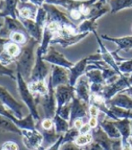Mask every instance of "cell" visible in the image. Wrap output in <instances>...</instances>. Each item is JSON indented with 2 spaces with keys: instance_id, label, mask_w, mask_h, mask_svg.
Wrapping results in <instances>:
<instances>
[{
  "instance_id": "6da1fadb",
  "label": "cell",
  "mask_w": 132,
  "mask_h": 150,
  "mask_svg": "<svg viewBox=\"0 0 132 150\" xmlns=\"http://www.w3.org/2000/svg\"><path fill=\"white\" fill-rule=\"evenodd\" d=\"M40 45V43L33 38L30 37L28 42H26L21 50L19 56L16 59V73H19L23 76V77L27 81L30 80L32 71L36 60V46Z\"/></svg>"
},
{
  "instance_id": "7a4b0ae2",
  "label": "cell",
  "mask_w": 132,
  "mask_h": 150,
  "mask_svg": "<svg viewBox=\"0 0 132 150\" xmlns=\"http://www.w3.org/2000/svg\"><path fill=\"white\" fill-rule=\"evenodd\" d=\"M16 83L19 95L24 104L27 106L30 114L33 117L34 121H39L41 120V116L38 112V103L36 95H34L29 89L28 83L23 76L19 73H16Z\"/></svg>"
},
{
  "instance_id": "3957f363",
  "label": "cell",
  "mask_w": 132,
  "mask_h": 150,
  "mask_svg": "<svg viewBox=\"0 0 132 150\" xmlns=\"http://www.w3.org/2000/svg\"><path fill=\"white\" fill-rule=\"evenodd\" d=\"M47 82L49 85V92L42 96H36L38 105L42 106L45 114V118L53 119L57 113V101L55 95V88L52 86L51 82L48 76Z\"/></svg>"
},
{
  "instance_id": "277c9868",
  "label": "cell",
  "mask_w": 132,
  "mask_h": 150,
  "mask_svg": "<svg viewBox=\"0 0 132 150\" xmlns=\"http://www.w3.org/2000/svg\"><path fill=\"white\" fill-rule=\"evenodd\" d=\"M43 53L42 49L38 45L36 50V60L33 66L32 71V75L30 77L29 82L31 81H44L47 80L48 76H49V69L47 65V62L43 59Z\"/></svg>"
},
{
  "instance_id": "5b68a950",
  "label": "cell",
  "mask_w": 132,
  "mask_h": 150,
  "mask_svg": "<svg viewBox=\"0 0 132 150\" xmlns=\"http://www.w3.org/2000/svg\"><path fill=\"white\" fill-rule=\"evenodd\" d=\"M0 115L11 120L21 129H35V121L33 120V117L31 114H29L27 117H24L23 119H18L16 116V114L13 112L7 106H6L2 102H0Z\"/></svg>"
},
{
  "instance_id": "8992f818",
  "label": "cell",
  "mask_w": 132,
  "mask_h": 150,
  "mask_svg": "<svg viewBox=\"0 0 132 150\" xmlns=\"http://www.w3.org/2000/svg\"><path fill=\"white\" fill-rule=\"evenodd\" d=\"M128 77L129 76L123 75L118 80L113 82V83H112L110 85H106L104 86V88L102 92V94L107 103L110 100H112L118 93H121V92H125L128 88L130 87Z\"/></svg>"
},
{
  "instance_id": "52a82bcc",
  "label": "cell",
  "mask_w": 132,
  "mask_h": 150,
  "mask_svg": "<svg viewBox=\"0 0 132 150\" xmlns=\"http://www.w3.org/2000/svg\"><path fill=\"white\" fill-rule=\"evenodd\" d=\"M0 102H2L6 106H7L18 119L23 118V105L13 96L6 88L3 87L2 86H0Z\"/></svg>"
},
{
  "instance_id": "ba28073f",
  "label": "cell",
  "mask_w": 132,
  "mask_h": 150,
  "mask_svg": "<svg viewBox=\"0 0 132 150\" xmlns=\"http://www.w3.org/2000/svg\"><path fill=\"white\" fill-rule=\"evenodd\" d=\"M43 59L47 63H49L51 65L54 66H59L65 67V69H70L71 67L75 65L73 62L69 61L68 59H66V57L63 55L62 53L58 51L54 47L49 46L48 51L43 55Z\"/></svg>"
},
{
  "instance_id": "9c48e42d",
  "label": "cell",
  "mask_w": 132,
  "mask_h": 150,
  "mask_svg": "<svg viewBox=\"0 0 132 150\" xmlns=\"http://www.w3.org/2000/svg\"><path fill=\"white\" fill-rule=\"evenodd\" d=\"M55 95L57 101V112L69 103L76 96L75 86L70 85H62L55 88Z\"/></svg>"
},
{
  "instance_id": "30bf717a",
  "label": "cell",
  "mask_w": 132,
  "mask_h": 150,
  "mask_svg": "<svg viewBox=\"0 0 132 150\" xmlns=\"http://www.w3.org/2000/svg\"><path fill=\"white\" fill-rule=\"evenodd\" d=\"M23 141L24 146L30 150H38L43 143V135L34 129H22Z\"/></svg>"
},
{
  "instance_id": "8fae6325",
  "label": "cell",
  "mask_w": 132,
  "mask_h": 150,
  "mask_svg": "<svg viewBox=\"0 0 132 150\" xmlns=\"http://www.w3.org/2000/svg\"><path fill=\"white\" fill-rule=\"evenodd\" d=\"M49 78L54 88L62 85H69V69L51 65V71Z\"/></svg>"
},
{
  "instance_id": "7c38bea8",
  "label": "cell",
  "mask_w": 132,
  "mask_h": 150,
  "mask_svg": "<svg viewBox=\"0 0 132 150\" xmlns=\"http://www.w3.org/2000/svg\"><path fill=\"white\" fill-rule=\"evenodd\" d=\"M42 6L48 13V22H57L60 23L62 27L71 24L73 23L71 22L67 13L60 11L59 8H57L56 6L45 3Z\"/></svg>"
},
{
  "instance_id": "4fadbf2b",
  "label": "cell",
  "mask_w": 132,
  "mask_h": 150,
  "mask_svg": "<svg viewBox=\"0 0 132 150\" xmlns=\"http://www.w3.org/2000/svg\"><path fill=\"white\" fill-rule=\"evenodd\" d=\"M75 92H76V97L79 100H81L86 103L90 102L91 96V91H90V83L88 77L85 75L80 76L76 81L75 85Z\"/></svg>"
},
{
  "instance_id": "5bb4252c",
  "label": "cell",
  "mask_w": 132,
  "mask_h": 150,
  "mask_svg": "<svg viewBox=\"0 0 132 150\" xmlns=\"http://www.w3.org/2000/svg\"><path fill=\"white\" fill-rule=\"evenodd\" d=\"M19 0H1L0 2V17L4 19L5 17H12L19 19L18 6Z\"/></svg>"
},
{
  "instance_id": "9a60e30c",
  "label": "cell",
  "mask_w": 132,
  "mask_h": 150,
  "mask_svg": "<svg viewBox=\"0 0 132 150\" xmlns=\"http://www.w3.org/2000/svg\"><path fill=\"white\" fill-rule=\"evenodd\" d=\"M94 34L96 38V40H97V42H98V45H99V51L101 53V56H102V60H103L105 63H106L109 67H111L112 69H113L115 71H117L119 74H120L121 76H122V74L121 73L120 69H119V67H118V63L117 61L115 60L113 55H112V53L110 52L107 48L104 46V44L102 43V38L98 35L97 32L95 31L94 32Z\"/></svg>"
},
{
  "instance_id": "2e32d148",
  "label": "cell",
  "mask_w": 132,
  "mask_h": 150,
  "mask_svg": "<svg viewBox=\"0 0 132 150\" xmlns=\"http://www.w3.org/2000/svg\"><path fill=\"white\" fill-rule=\"evenodd\" d=\"M89 33H78L76 35L72 34H62L60 36H58L52 40L51 44H59L63 48H68L70 46H73L76 43H78L80 40L85 39Z\"/></svg>"
},
{
  "instance_id": "e0dca14e",
  "label": "cell",
  "mask_w": 132,
  "mask_h": 150,
  "mask_svg": "<svg viewBox=\"0 0 132 150\" xmlns=\"http://www.w3.org/2000/svg\"><path fill=\"white\" fill-rule=\"evenodd\" d=\"M19 20L24 26L26 32H27V34L30 37L33 38L34 40H36L39 43H41L43 35V29L41 28L34 20H31V19H19Z\"/></svg>"
},
{
  "instance_id": "ac0fdd59",
  "label": "cell",
  "mask_w": 132,
  "mask_h": 150,
  "mask_svg": "<svg viewBox=\"0 0 132 150\" xmlns=\"http://www.w3.org/2000/svg\"><path fill=\"white\" fill-rule=\"evenodd\" d=\"M102 40H109L118 46V50L113 51L116 54H119L121 50L128 51L132 49V36H125V37H111L109 35L103 34L101 36Z\"/></svg>"
},
{
  "instance_id": "d6986e66",
  "label": "cell",
  "mask_w": 132,
  "mask_h": 150,
  "mask_svg": "<svg viewBox=\"0 0 132 150\" xmlns=\"http://www.w3.org/2000/svg\"><path fill=\"white\" fill-rule=\"evenodd\" d=\"M87 104L88 103L79 100L75 96L71 102V120L81 119V117L85 116L87 112V110H89Z\"/></svg>"
},
{
  "instance_id": "ffe728a7",
  "label": "cell",
  "mask_w": 132,
  "mask_h": 150,
  "mask_svg": "<svg viewBox=\"0 0 132 150\" xmlns=\"http://www.w3.org/2000/svg\"><path fill=\"white\" fill-rule=\"evenodd\" d=\"M38 8L39 7L32 5V3H19L18 6L19 19L35 20Z\"/></svg>"
},
{
  "instance_id": "44dd1931",
  "label": "cell",
  "mask_w": 132,
  "mask_h": 150,
  "mask_svg": "<svg viewBox=\"0 0 132 150\" xmlns=\"http://www.w3.org/2000/svg\"><path fill=\"white\" fill-rule=\"evenodd\" d=\"M107 104H109V106H116L126 110L132 109V97L126 93H118L107 103Z\"/></svg>"
},
{
  "instance_id": "7402d4cb",
  "label": "cell",
  "mask_w": 132,
  "mask_h": 150,
  "mask_svg": "<svg viewBox=\"0 0 132 150\" xmlns=\"http://www.w3.org/2000/svg\"><path fill=\"white\" fill-rule=\"evenodd\" d=\"M28 86L31 92L36 96H42L49 92V85L46 80L28 82Z\"/></svg>"
},
{
  "instance_id": "603a6c76",
  "label": "cell",
  "mask_w": 132,
  "mask_h": 150,
  "mask_svg": "<svg viewBox=\"0 0 132 150\" xmlns=\"http://www.w3.org/2000/svg\"><path fill=\"white\" fill-rule=\"evenodd\" d=\"M45 3L53 6H59L67 11L78 8L81 4V0H45Z\"/></svg>"
},
{
  "instance_id": "cb8c5ba5",
  "label": "cell",
  "mask_w": 132,
  "mask_h": 150,
  "mask_svg": "<svg viewBox=\"0 0 132 150\" xmlns=\"http://www.w3.org/2000/svg\"><path fill=\"white\" fill-rule=\"evenodd\" d=\"M0 131L22 134V129H20L18 126H16L11 120L1 115H0Z\"/></svg>"
},
{
  "instance_id": "d4e9b609",
  "label": "cell",
  "mask_w": 132,
  "mask_h": 150,
  "mask_svg": "<svg viewBox=\"0 0 132 150\" xmlns=\"http://www.w3.org/2000/svg\"><path fill=\"white\" fill-rule=\"evenodd\" d=\"M111 13H115L123 9L132 7V0H109Z\"/></svg>"
},
{
  "instance_id": "484cf974",
  "label": "cell",
  "mask_w": 132,
  "mask_h": 150,
  "mask_svg": "<svg viewBox=\"0 0 132 150\" xmlns=\"http://www.w3.org/2000/svg\"><path fill=\"white\" fill-rule=\"evenodd\" d=\"M97 23L94 19H85L78 25V33H94L97 29Z\"/></svg>"
},
{
  "instance_id": "4316f807",
  "label": "cell",
  "mask_w": 132,
  "mask_h": 150,
  "mask_svg": "<svg viewBox=\"0 0 132 150\" xmlns=\"http://www.w3.org/2000/svg\"><path fill=\"white\" fill-rule=\"evenodd\" d=\"M85 76L88 77L90 84H105V81L102 76V72L100 69H93L85 72Z\"/></svg>"
},
{
  "instance_id": "83f0119b",
  "label": "cell",
  "mask_w": 132,
  "mask_h": 150,
  "mask_svg": "<svg viewBox=\"0 0 132 150\" xmlns=\"http://www.w3.org/2000/svg\"><path fill=\"white\" fill-rule=\"evenodd\" d=\"M34 21L37 23V24L41 27V28L44 29V27L46 26V24L48 23V13L43 8V6L38 8L36 17H35Z\"/></svg>"
},
{
  "instance_id": "f1b7e54d",
  "label": "cell",
  "mask_w": 132,
  "mask_h": 150,
  "mask_svg": "<svg viewBox=\"0 0 132 150\" xmlns=\"http://www.w3.org/2000/svg\"><path fill=\"white\" fill-rule=\"evenodd\" d=\"M21 50H22V47H20L19 44L13 42H11V40L6 45V48H5V51L8 54L10 57H12L13 59H14L15 60L19 56Z\"/></svg>"
},
{
  "instance_id": "f546056e",
  "label": "cell",
  "mask_w": 132,
  "mask_h": 150,
  "mask_svg": "<svg viewBox=\"0 0 132 150\" xmlns=\"http://www.w3.org/2000/svg\"><path fill=\"white\" fill-rule=\"evenodd\" d=\"M27 34L24 33H21V32H15V33H12L10 35H9V39L11 42H15L16 44H19V45H24L26 42H28V39Z\"/></svg>"
},
{
  "instance_id": "4dcf8cb0",
  "label": "cell",
  "mask_w": 132,
  "mask_h": 150,
  "mask_svg": "<svg viewBox=\"0 0 132 150\" xmlns=\"http://www.w3.org/2000/svg\"><path fill=\"white\" fill-rule=\"evenodd\" d=\"M53 122L55 126V130L57 132H62L68 129V122L63 118H61L59 114H56L53 118Z\"/></svg>"
},
{
  "instance_id": "1f68e13d",
  "label": "cell",
  "mask_w": 132,
  "mask_h": 150,
  "mask_svg": "<svg viewBox=\"0 0 132 150\" xmlns=\"http://www.w3.org/2000/svg\"><path fill=\"white\" fill-rule=\"evenodd\" d=\"M118 67L122 75H132V59H126L125 61L118 63Z\"/></svg>"
},
{
  "instance_id": "d6a6232c",
  "label": "cell",
  "mask_w": 132,
  "mask_h": 150,
  "mask_svg": "<svg viewBox=\"0 0 132 150\" xmlns=\"http://www.w3.org/2000/svg\"><path fill=\"white\" fill-rule=\"evenodd\" d=\"M93 140V136L91 134H84V135H79L76 137V139H75V143L79 146H85L89 143L92 142Z\"/></svg>"
},
{
  "instance_id": "836d02e7",
  "label": "cell",
  "mask_w": 132,
  "mask_h": 150,
  "mask_svg": "<svg viewBox=\"0 0 132 150\" xmlns=\"http://www.w3.org/2000/svg\"><path fill=\"white\" fill-rule=\"evenodd\" d=\"M0 76H9L11 79L16 81V72L15 73V71H13V69H8L1 61H0Z\"/></svg>"
},
{
  "instance_id": "e575fe53",
  "label": "cell",
  "mask_w": 132,
  "mask_h": 150,
  "mask_svg": "<svg viewBox=\"0 0 132 150\" xmlns=\"http://www.w3.org/2000/svg\"><path fill=\"white\" fill-rule=\"evenodd\" d=\"M56 114H59L64 120H68L69 116L71 115V103L64 105L60 110H59L57 112Z\"/></svg>"
},
{
  "instance_id": "d590c367",
  "label": "cell",
  "mask_w": 132,
  "mask_h": 150,
  "mask_svg": "<svg viewBox=\"0 0 132 150\" xmlns=\"http://www.w3.org/2000/svg\"><path fill=\"white\" fill-rule=\"evenodd\" d=\"M68 16L69 17L71 21H84L85 20L83 15L77 8L68 11Z\"/></svg>"
},
{
  "instance_id": "8d00e7d4",
  "label": "cell",
  "mask_w": 132,
  "mask_h": 150,
  "mask_svg": "<svg viewBox=\"0 0 132 150\" xmlns=\"http://www.w3.org/2000/svg\"><path fill=\"white\" fill-rule=\"evenodd\" d=\"M53 126H54V122L52 119L45 118L42 121V127L44 130H49L51 129H53Z\"/></svg>"
},
{
  "instance_id": "74e56055",
  "label": "cell",
  "mask_w": 132,
  "mask_h": 150,
  "mask_svg": "<svg viewBox=\"0 0 132 150\" xmlns=\"http://www.w3.org/2000/svg\"><path fill=\"white\" fill-rule=\"evenodd\" d=\"M19 146L17 144H16L15 142H6L2 145V146L0 147V150H18Z\"/></svg>"
},
{
  "instance_id": "f35d334b",
  "label": "cell",
  "mask_w": 132,
  "mask_h": 150,
  "mask_svg": "<svg viewBox=\"0 0 132 150\" xmlns=\"http://www.w3.org/2000/svg\"><path fill=\"white\" fill-rule=\"evenodd\" d=\"M10 42L9 38H5V37H1L0 36V55L5 51V48L6 45Z\"/></svg>"
},
{
  "instance_id": "ab89813d",
  "label": "cell",
  "mask_w": 132,
  "mask_h": 150,
  "mask_svg": "<svg viewBox=\"0 0 132 150\" xmlns=\"http://www.w3.org/2000/svg\"><path fill=\"white\" fill-rule=\"evenodd\" d=\"M88 112H89V114H90L91 117H96V118H97V116L99 115L100 110L98 109V107H96L95 105H92V104H90V107H89Z\"/></svg>"
},
{
  "instance_id": "60d3db41",
  "label": "cell",
  "mask_w": 132,
  "mask_h": 150,
  "mask_svg": "<svg viewBox=\"0 0 132 150\" xmlns=\"http://www.w3.org/2000/svg\"><path fill=\"white\" fill-rule=\"evenodd\" d=\"M83 126H84V123H83L82 119H76V120H74V127H75V129H76L77 130L80 129Z\"/></svg>"
},
{
  "instance_id": "b9f144b4",
  "label": "cell",
  "mask_w": 132,
  "mask_h": 150,
  "mask_svg": "<svg viewBox=\"0 0 132 150\" xmlns=\"http://www.w3.org/2000/svg\"><path fill=\"white\" fill-rule=\"evenodd\" d=\"M91 129V127L89 125V123H86V124H84V126L79 129V133L81 135H84V134H88V132L90 131Z\"/></svg>"
},
{
  "instance_id": "7bdbcfd3",
  "label": "cell",
  "mask_w": 132,
  "mask_h": 150,
  "mask_svg": "<svg viewBox=\"0 0 132 150\" xmlns=\"http://www.w3.org/2000/svg\"><path fill=\"white\" fill-rule=\"evenodd\" d=\"M29 1L37 7H42L45 4V0H29Z\"/></svg>"
},
{
  "instance_id": "ee69618b",
  "label": "cell",
  "mask_w": 132,
  "mask_h": 150,
  "mask_svg": "<svg viewBox=\"0 0 132 150\" xmlns=\"http://www.w3.org/2000/svg\"><path fill=\"white\" fill-rule=\"evenodd\" d=\"M97 118L96 117H91L90 120H89V125L91 128H95L97 126Z\"/></svg>"
},
{
  "instance_id": "f6af8a7d",
  "label": "cell",
  "mask_w": 132,
  "mask_h": 150,
  "mask_svg": "<svg viewBox=\"0 0 132 150\" xmlns=\"http://www.w3.org/2000/svg\"><path fill=\"white\" fill-rule=\"evenodd\" d=\"M122 150H132V148H131V146L128 144V143H127L124 146H123V149Z\"/></svg>"
},
{
  "instance_id": "bcb514c9",
  "label": "cell",
  "mask_w": 132,
  "mask_h": 150,
  "mask_svg": "<svg viewBox=\"0 0 132 150\" xmlns=\"http://www.w3.org/2000/svg\"><path fill=\"white\" fill-rule=\"evenodd\" d=\"M125 92H128V93L129 95H131V97H132V86H130L129 88H128Z\"/></svg>"
},
{
  "instance_id": "7dc6e473",
  "label": "cell",
  "mask_w": 132,
  "mask_h": 150,
  "mask_svg": "<svg viewBox=\"0 0 132 150\" xmlns=\"http://www.w3.org/2000/svg\"><path fill=\"white\" fill-rule=\"evenodd\" d=\"M3 26H4V21H2V19H1V20H0V31H1Z\"/></svg>"
},
{
  "instance_id": "c3c4849f",
  "label": "cell",
  "mask_w": 132,
  "mask_h": 150,
  "mask_svg": "<svg viewBox=\"0 0 132 150\" xmlns=\"http://www.w3.org/2000/svg\"><path fill=\"white\" fill-rule=\"evenodd\" d=\"M128 81H129L130 86H132V75H131V76H129V77H128Z\"/></svg>"
},
{
  "instance_id": "681fc988",
  "label": "cell",
  "mask_w": 132,
  "mask_h": 150,
  "mask_svg": "<svg viewBox=\"0 0 132 150\" xmlns=\"http://www.w3.org/2000/svg\"><path fill=\"white\" fill-rule=\"evenodd\" d=\"M106 1H107V0H98V2H100L101 4H103V5H105Z\"/></svg>"
},
{
  "instance_id": "f907efd6",
  "label": "cell",
  "mask_w": 132,
  "mask_h": 150,
  "mask_svg": "<svg viewBox=\"0 0 132 150\" xmlns=\"http://www.w3.org/2000/svg\"><path fill=\"white\" fill-rule=\"evenodd\" d=\"M20 3H28L29 0H19Z\"/></svg>"
}]
</instances>
